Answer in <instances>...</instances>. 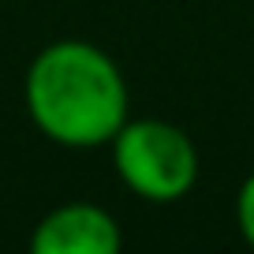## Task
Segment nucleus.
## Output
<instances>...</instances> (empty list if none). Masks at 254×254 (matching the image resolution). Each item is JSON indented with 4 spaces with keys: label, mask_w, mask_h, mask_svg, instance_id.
Returning <instances> with one entry per match:
<instances>
[{
    "label": "nucleus",
    "mask_w": 254,
    "mask_h": 254,
    "mask_svg": "<svg viewBox=\"0 0 254 254\" xmlns=\"http://www.w3.org/2000/svg\"><path fill=\"white\" fill-rule=\"evenodd\" d=\"M23 109L53 146L101 150L131 120V86L101 45L60 38L26 64Z\"/></svg>",
    "instance_id": "f257e3e1"
},
{
    "label": "nucleus",
    "mask_w": 254,
    "mask_h": 254,
    "mask_svg": "<svg viewBox=\"0 0 254 254\" xmlns=\"http://www.w3.org/2000/svg\"><path fill=\"white\" fill-rule=\"evenodd\" d=\"M109 153L116 180L150 206L183 202L202 176L198 146L172 120L131 116L109 142Z\"/></svg>",
    "instance_id": "f03ea898"
},
{
    "label": "nucleus",
    "mask_w": 254,
    "mask_h": 254,
    "mask_svg": "<svg viewBox=\"0 0 254 254\" xmlns=\"http://www.w3.org/2000/svg\"><path fill=\"white\" fill-rule=\"evenodd\" d=\"M124 247L120 221L97 202H64L30 232L34 254H116Z\"/></svg>",
    "instance_id": "7ed1b4c3"
},
{
    "label": "nucleus",
    "mask_w": 254,
    "mask_h": 254,
    "mask_svg": "<svg viewBox=\"0 0 254 254\" xmlns=\"http://www.w3.org/2000/svg\"><path fill=\"white\" fill-rule=\"evenodd\" d=\"M236 228L243 243L254 251V172H247V180L236 190Z\"/></svg>",
    "instance_id": "20e7f679"
}]
</instances>
